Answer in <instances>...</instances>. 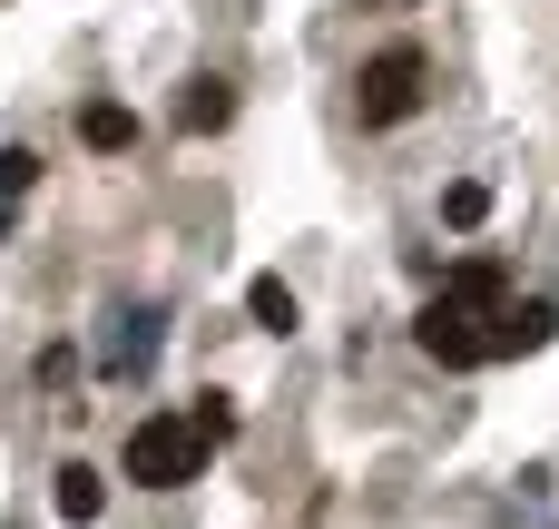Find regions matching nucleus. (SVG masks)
Segmentation results:
<instances>
[{
	"label": "nucleus",
	"mask_w": 559,
	"mask_h": 529,
	"mask_svg": "<svg viewBox=\"0 0 559 529\" xmlns=\"http://www.w3.org/2000/svg\"><path fill=\"white\" fill-rule=\"evenodd\" d=\"M147 353H157V314H128L108 334V373H147Z\"/></svg>",
	"instance_id": "9d476101"
},
{
	"label": "nucleus",
	"mask_w": 559,
	"mask_h": 529,
	"mask_svg": "<svg viewBox=\"0 0 559 529\" xmlns=\"http://www.w3.org/2000/svg\"><path fill=\"white\" fill-rule=\"evenodd\" d=\"M550 334H559V304H550V294H531V304H501V314H491V353H540Z\"/></svg>",
	"instance_id": "39448f33"
},
{
	"label": "nucleus",
	"mask_w": 559,
	"mask_h": 529,
	"mask_svg": "<svg viewBox=\"0 0 559 529\" xmlns=\"http://www.w3.org/2000/svg\"><path fill=\"white\" fill-rule=\"evenodd\" d=\"M39 187V147H0V206Z\"/></svg>",
	"instance_id": "ddd939ff"
},
{
	"label": "nucleus",
	"mask_w": 559,
	"mask_h": 529,
	"mask_svg": "<svg viewBox=\"0 0 559 529\" xmlns=\"http://www.w3.org/2000/svg\"><path fill=\"white\" fill-rule=\"evenodd\" d=\"M79 147H88V157H128V147H138V108L88 98V108H79Z\"/></svg>",
	"instance_id": "423d86ee"
},
{
	"label": "nucleus",
	"mask_w": 559,
	"mask_h": 529,
	"mask_svg": "<svg viewBox=\"0 0 559 529\" xmlns=\"http://www.w3.org/2000/svg\"><path fill=\"white\" fill-rule=\"evenodd\" d=\"M413 344H423L442 373H472V363H491V314H472V304L432 294V304L413 314Z\"/></svg>",
	"instance_id": "7ed1b4c3"
},
{
	"label": "nucleus",
	"mask_w": 559,
	"mask_h": 529,
	"mask_svg": "<svg viewBox=\"0 0 559 529\" xmlns=\"http://www.w3.org/2000/svg\"><path fill=\"white\" fill-rule=\"evenodd\" d=\"M187 432L216 452V442H236V393H197V412H187Z\"/></svg>",
	"instance_id": "9b49d317"
},
{
	"label": "nucleus",
	"mask_w": 559,
	"mask_h": 529,
	"mask_svg": "<svg viewBox=\"0 0 559 529\" xmlns=\"http://www.w3.org/2000/svg\"><path fill=\"white\" fill-rule=\"evenodd\" d=\"M246 314H255V334H295V285L285 275H255L246 285Z\"/></svg>",
	"instance_id": "1a4fd4ad"
},
{
	"label": "nucleus",
	"mask_w": 559,
	"mask_h": 529,
	"mask_svg": "<svg viewBox=\"0 0 559 529\" xmlns=\"http://www.w3.org/2000/svg\"><path fill=\"white\" fill-rule=\"evenodd\" d=\"M98 510H108V481H98L88 461H69V471H59V520H69V529H88Z\"/></svg>",
	"instance_id": "6e6552de"
},
{
	"label": "nucleus",
	"mask_w": 559,
	"mask_h": 529,
	"mask_svg": "<svg viewBox=\"0 0 559 529\" xmlns=\"http://www.w3.org/2000/svg\"><path fill=\"white\" fill-rule=\"evenodd\" d=\"M442 294L472 304V314H501V304H511V265H501V255H462V265L442 275Z\"/></svg>",
	"instance_id": "20e7f679"
},
{
	"label": "nucleus",
	"mask_w": 559,
	"mask_h": 529,
	"mask_svg": "<svg viewBox=\"0 0 559 529\" xmlns=\"http://www.w3.org/2000/svg\"><path fill=\"white\" fill-rule=\"evenodd\" d=\"M481 216H491V187L481 177H452L442 187V226H481Z\"/></svg>",
	"instance_id": "f8f14e48"
},
{
	"label": "nucleus",
	"mask_w": 559,
	"mask_h": 529,
	"mask_svg": "<svg viewBox=\"0 0 559 529\" xmlns=\"http://www.w3.org/2000/svg\"><path fill=\"white\" fill-rule=\"evenodd\" d=\"M226 118H236V88H226V79H187V98H177V128H187V137H216Z\"/></svg>",
	"instance_id": "0eeeda50"
},
{
	"label": "nucleus",
	"mask_w": 559,
	"mask_h": 529,
	"mask_svg": "<svg viewBox=\"0 0 559 529\" xmlns=\"http://www.w3.org/2000/svg\"><path fill=\"white\" fill-rule=\"evenodd\" d=\"M128 481H138V491H187V481H206V442L187 432V412H147V422L128 432Z\"/></svg>",
	"instance_id": "f257e3e1"
},
{
	"label": "nucleus",
	"mask_w": 559,
	"mask_h": 529,
	"mask_svg": "<svg viewBox=\"0 0 559 529\" xmlns=\"http://www.w3.org/2000/svg\"><path fill=\"white\" fill-rule=\"evenodd\" d=\"M423 79H432V59H423L413 39L373 49V59H364V79H354V108H364V128H403V118L423 108Z\"/></svg>",
	"instance_id": "f03ea898"
}]
</instances>
